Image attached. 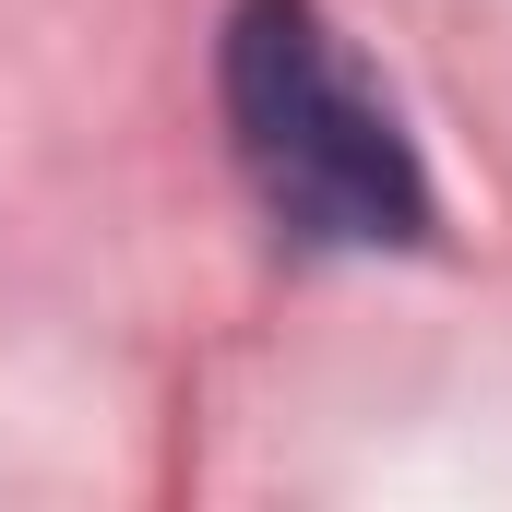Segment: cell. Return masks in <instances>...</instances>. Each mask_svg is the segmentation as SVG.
<instances>
[{"mask_svg": "<svg viewBox=\"0 0 512 512\" xmlns=\"http://www.w3.org/2000/svg\"><path fill=\"white\" fill-rule=\"evenodd\" d=\"M227 131L262 215L322 251H393L429 227L417 143L382 108V84L346 60V36L310 0H239L227 24Z\"/></svg>", "mask_w": 512, "mask_h": 512, "instance_id": "cell-1", "label": "cell"}]
</instances>
